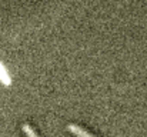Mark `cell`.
I'll return each mask as SVG.
<instances>
[{"label": "cell", "instance_id": "7a4b0ae2", "mask_svg": "<svg viewBox=\"0 0 147 137\" xmlns=\"http://www.w3.org/2000/svg\"><path fill=\"white\" fill-rule=\"evenodd\" d=\"M0 82L4 84V86H10L11 84V80H10V76L4 67V64L0 61Z\"/></svg>", "mask_w": 147, "mask_h": 137}, {"label": "cell", "instance_id": "3957f363", "mask_svg": "<svg viewBox=\"0 0 147 137\" xmlns=\"http://www.w3.org/2000/svg\"><path fill=\"white\" fill-rule=\"evenodd\" d=\"M22 129H23V132L26 133V136H27V137H39L36 133H34V130H33V129H32L29 124H26V123L22 126Z\"/></svg>", "mask_w": 147, "mask_h": 137}, {"label": "cell", "instance_id": "6da1fadb", "mask_svg": "<svg viewBox=\"0 0 147 137\" xmlns=\"http://www.w3.org/2000/svg\"><path fill=\"white\" fill-rule=\"evenodd\" d=\"M67 130H69L70 133H73L76 137H94L93 134L87 133L86 130H83L82 127H79V126H76V124H69V126H67Z\"/></svg>", "mask_w": 147, "mask_h": 137}]
</instances>
